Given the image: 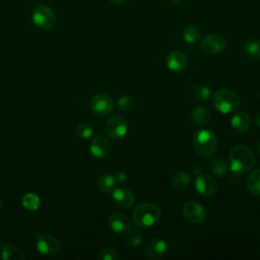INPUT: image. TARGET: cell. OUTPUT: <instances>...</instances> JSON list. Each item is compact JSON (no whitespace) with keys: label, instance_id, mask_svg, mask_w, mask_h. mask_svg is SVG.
<instances>
[{"label":"cell","instance_id":"3957f363","mask_svg":"<svg viewBox=\"0 0 260 260\" xmlns=\"http://www.w3.org/2000/svg\"><path fill=\"white\" fill-rule=\"evenodd\" d=\"M193 146L199 156L203 158L209 157L216 149L217 137L208 129L198 130L193 136Z\"/></svg>","mask_w":260,"mask_h":260},{"label":"cell","instance_id":"277c9868","mask_svg":"<svg viewBox=\"0 0 260 260\" xmlns=\"http://www.w3.org/2000/svg\"><path fill=\"white\" fill-rule=\"evenodd\" d=\"M241 100L239 94L229 88L217 90L212 99L213 107L221 114H230L235 112L240 106Z\"/></svg>","mask_w":260,"mask_h":260},{"label":"cell","instance_id":"f546056e","mask_svg":"<svg viewBox=\"0 0 260 260\" xmlns=\"http://www.w3.org/2000/svg\"><path fill=\"white\" fill-rule=\"evenodd\" d=\"M100 260H117L118 259V253L117 251L112 247H106L100 251V254L98 256Z\"/></svg>","mask_w":260,"mask_h":260},{"label":"cell","instance_id":"d590c367","mask_svg":"<svg viewBox=\"0 0 260 260\" xmlns=\"http://www.w3.org/2000/svg\"><path fill=\"white\" fill-rule=\"evenodd\" d=\"M257 150H258V152L260 153V142L257 144Z\"/></svg>","mask_w":260,"mask_h":260},{"label":"cell","instance_id":"e575fe53","mask_svg":"<svg viewBox=\"0 0 260 260\" xmlns=\"http://www.w3.org/2000/svg\"><path fill=\"white\" fill-rule=\"evenodd\" d=\"M255 124L258 126V127H260V112L256 115V117H255Z\"/></svg>","mask_w":260,"mask_h":260},{"label":"cell","instance_id":"d6a6232c","mask_svg":"<svg viewBox=\"0 0 260 260\" xmlns=\"http://www.w3.org/2000/svg\"><path fill=\"white\" fill-rule=\"evenodd\" d=\"M201 172V167L199 165H194L193 166V173L199 174Z\"/></svg>","mask_w":260,"mask_h":260},{"label":"cell","instance_id":"6da1fadb","mask_svg":"<svg viewBox=\"0 0 260 260\" xmlns=\"http://www.w3.org/2000/svg\"><path fill=\"white\" fill-rule=\"evenodd\" d=\"M255 164V154L253 150L244 144L236 145L230 151L229 167L237 175L244 174L252 169Z\"/></svg>","mask_w":260,"mask_h":260},{"label":"cell","instance_id":"ffe728a7","mask_svg":"<svg viewBox=\"0 0 260 260\" xmlns=\"http://www.w3.org/2000/svg\"><path fill=\"white\" fill-rule=\"evenodd\" d=\"M210 119V112L207 108L199 106L196 107L192 113V120L196 125H205Z\"/></svg>","mask_w":260,"mask_h":260},{"label":"cell","instance_id":"4fadbf2b","mask_svg":"<svg viewBox=\"0 0 260 260\" xmlns=\"http://www.w3.org/2000/svg\"><path fill=\"white\" fill-rule=\"evenodd\" d=\"M112 199L114 203L121 208H129L135 202L134 194L125 187H117L114 188Z\"/></svg>","mask_w":260,"mask_h":260},{"label":"cell","instance_id":"8fae6325","mask_svg":"<svg viewBox=\"0 0 260 260\" xmlns=\"http://www.w3.org/2000/svg\"><path fill=\"white\" fill-rule=\"evenodd\" d=\"M89 150L94 157L105 158L110 154L112 150L111 141L105 136H102V135L95 136L90 141Z\"/></svg>","mask_w":260,"mask_h":260},{"label":"cell","instance_id":"8992f818","mask_svg":"<svg viewBox=\"0 0 260 260\" xmlns=\"http://www.w3.org/2000/svg\"><path fill=\"white\" fill-rule=\"evenodd\" d=\"M127 130L128 125L126 119L119 115L110 117L105 124V131L107 135L114 140L122 139L127 134Z\"/></svg>","mask_w":260,"mask_h":260},{"label":"cell","instance_id":"44dd1931","mask_svg":"<svg viewBox=\"0 0 260 260\" xmlns=\"http://www.w3.org/2000/svg\"><path fill=\"white\" fill-rule=\"evenodd\" d=\"M116 184H117V182H116L114 175H110V174L102 176L98 181V187L104 193H109V192L113 191Z\"/></svg>","mask_w":260,"mask_h":260},{"label":"cell","instance_id":"52a82bcc","mask_svg":"<svg viewBox=\"0 0 260 260\" xmlns=\"http://www.w3.org/2000/svg\"><path fill=\"white\" fill-rule=\"evenodd\" d=\"M226 42L223 36L217 32H212L205 36L200 43V47L203 52L209 55H216L222 52L225 48Z\"/></svg>","mask_w":260,"mask_h":260},{"label":"cell","instance_id":"83f0119b","mask_svg":"<svg viewBox=\"0 0 260 260\" xmlns=\"http://www.w3.org/2000/svg\"><path fill=\"white\" fill-rule=\"evenodd\" d=\"M117 105H118V109L121 112L126 113V112H129L132 109V107H133V100H132V98L130 95L124 94V95L119 98Z\"/></svg>","mask_w":260,"mask_h":260},{"label":"cell","instance_id":"f35d334b","mask_svg":"<svg viewBox=\"0 0 260 260\" xmlns=\"http://www.w3.org/2000/svg\"><path fill=\"white\" fill-rule=\"evenodd\" d=\"M259 59H260V57H259Z\"/></svg>","mask_w":260,"mask_h":260},{"label":"cell","instance_id":"d4e9b609","mask_svg":"<svg viewBox=\"0 0 260 260\" xmlns=\"http://www.w3.org/2000/svg\"><path fill=\"white\" fill-rule=\"evenodd\" d=\"M22 206L27 210H37L40 206V198L35 193H26L21 199Z\"/></svg>","mask_w":260,"mask_h":260},{"label":"cell","instance_id":"2e32d148","mask_svg":"<svg viewBox=\"0 0 260 260\" xmlns=\"http://www.w3.org/2000/svg\"><path fill=\"white\" fill-rule=\"evenodd\" d=\"M108 222L110 228L116 233H126L131 226L128 217L121 212H113L110 214L108 217Z\"/></svg>","mask_w":260,"mask_h":260},{"label":"cell","instance_id":"5bb4252c","mask_svg":"<svg viewBox=\"0 0 260 260\" xmlns=\"http://www.w3.org/2000/svg\"><path fill=\"white\" fill-rule=\"evenodd\" d=\"M167 66L170 70L175 72L183 71L188 64L187 56L181 51H173L171 52L166 59Z\"/></svg>","mask_w":260,"mask_h":260},{"label":"cell","instance_id":"9a60e30c","mask_svg":"<svg viewBox=\"0 0 260 260\" xmlns=\"http://www.w3.org/2000/svg\"><path fill=\"white\" fill-rule=\"evenodd\" d=\"M167 250V243L161 239H152L144 249V255L148 259L156 260L162 257Z\"/></svg>","mask_w":260,"mask_h":260},{"label":"cell","instance_id":"ba28073f","mask_svg":"<svg viewBox=\"0 0 260 260\" xmlns=\"http://www.w3.org/2000/svg\"><path fill=\"white\" fill-rule=\"evenodd\" d=\"M37 237V250L43 255H56L61 249L59 240L51 235L36 234Z\"/></svg>","mask_w":260,"mask_h":260},{"label":"cell","instance_id":"cb8c5ba5","mask_svg":"<svg viewBox=\"0 0 260 260\" xmlns=\"http://www.w3.org/2000/svg\"><path fill=\"white\" fill-rule=\"evenodd\" d=\"M126 243L130 247H138L142 243V234L135 228L130 226V229L126 232Z\"/></svg>","mask_w":260,"mask_h":260},{"label":"cell","instance_id":"7c38bea8","mask_svg":"<svg viewBox=\"0 0 260 260\" xmlns=\"http://www.w3.org/2000/svg\"><path fill=\"white\" fill-rule=\"evenodd\" d=\"M195 188L202 196L210 197L217 191V183L209 175H199L195 181Z\"/></svg>","mask_w":260,"mask_h":260},{"label":"cell","instance_id":"1f68e13d","mask_svg":"<svg viewBox=\"0 0 260 260\" xmlns=\"http://www.w3.org/2000/svg\"><path fill=\"white\" fill-rule=\"evenodd\" d=\"M114 177L116 179V182L117 183H123L126 181L127 179V175L123 172V171H118L114 174Z\"/></svg>","mask_w":260,"mask_h":260},{"label":"cell","instance_id":"30bf717a","mask_svg":"<svg viewBox=\"0 0 260 260\" xmlns=\"http://www.w3.org/2000/svg\"><path fill=\"white\" fill-rule=\"evenodd\" d=\"M183 215L191 223H200L205 218V209L197 201H188L183 206Z\"/></svg>","mask_w":260,"mask_h":260},{"label":"cell","instance_id":"4dcf8cb0","mask_svg":"<svg viewBox=\"0 0 260 260\" xmlns=\"http://www.w3.org/2000/svg\"><path fill=\"white\" fill-rule=\"evenodd\" d=\"M193 93H194V96L197 100L205 101V100H207L210 96L211 89H210V87H208L206 85H199V86L195 87Z\"/></svg>","mask_w":260,"mask_h":260},{"label":"cell","instance_id":"74e56055","mask_svg":"<svg viewBox=\"0 0 260 260\" xmlns=\"http://www.w3.org/2000/svg\"><path fill=\"white\" fill-rule=\"evenodd\" d=\"M259 99H260V95H259Z\"/></svg>","mask_w":260,"mask_h":260},{"label":"cell","instance_id":"9c48e42d","mask_svg":"<svg viewBox=\"0 0 260 260\" xmlns=\"http://www.w3.org/2000/svg\"><path fill=\"white\" fill-rule=\"evenodd\" d=\"M89 107L95 115L107 116L113 111L114 103L108 94L98 93L91 98Z\"/></svg>","mask_w":260,"mask_h":260},{"label":"cell","instance_id":"4316f807","mask_svg":"<svg viewBox=\"0 0 260 260\" xmlns=\"http://www.w3.org/2000/svg\"><path fill=\"white\" fill-rule=\"evenodd\" d=\"M244 51L247 56L250 58H257L260 57V42L257 40H249L246 42L244 46Z\"/></svg>","mask_w":260,"mask_h":260},{"label":"cell","instance_id":"e0dca14e","mask_svg":"<svg viewBox=\"0 0 260 260\" xmlns=\"http://www.w3.org/2000/svg\"><path fill=\"white\" fill-rule=\"evenodd\" d=\"M231 125L237 132H247L251 126V118L245 112H238L232 117Z\"/></svg>","mask_w":260,"mask_h":260},{"label":"cell","instance_id":"484cf974","mask_svg":"<svg viewBox=\"0 0 260 260\" xmlns=\"http://www.w3.org/2000/svg\"><path fill=\"white\" fill-rule=\"evenodd\" d=\"M183 38L186 43L194 44L200 38V30L195 25H188L183 30Z\"/></svg>","mask_w":260,"mask_h":260},{"label":"cell","instance_id":"d6986e66","mask_svg":"<svg viewBox=\"0 0 260 260\" xmlns=\"http://www.w3.org/2000/svg\"><path fill=\"white\" fill-rule=\"evenodd\" d=\"M247 188L251 194L260 196V169L250 173L247 179Z\"/></svg>","mask_w":260,"mask_h":260},{"label":"cell","instance_id":"7a4b0ae2","mask_svg":"<svg viewBox=\"0 0 260 260\" xmlns=\"http://www.w3.org/2000/svg\"><path fill=\"white\" fill-rule=\"evenodd\" d=\"M160 218V209L153 203L137 205L132 212V220L138 228L147 229L155 224Z\"/></svg>","mask_w":260,"mask_h":260},{"label":"cell","instance_id":"603a6c76","mask_svg":"<svg viewBox=\"0 0 260 260\" xmlns=\"http://www.w3.org/2000/svg\"><path fill=\"white\" fill-rule=\"evenodd\" d=\"M190 184V176L186 172H177L172 177V185L177 189H185Z\"/></svg>","mask_w":260,"mask_h":260},{"label":"cell","instance_id":"7402d4cb","mask_svg":"<svg viewBox=\"0 0 260 260\" xmlns=\"http://www.w3.org/2000/svg\"><path fill=\"white\" fill-rule=\"evenodd\" d=\"M228 164L222 158H213L209 162V170L217 177H223L228 172Z\"/></svg>","mask_w":260,"mask_h":260},{"label":"cell","instance_id":"ac0fdd59","mask_svg":"<svg viewBox=\"0 0 260 260\" xmlns=\"http://www.w3.org/2000/svg\"><path fill=\"white\" fill-rule=\"evenodd\" d=\"M1 258L3 260H22L24 259V254L18 247L3 243L1 244Z\"/></svg>","mask_w":260,"mask_h":260},{"label":"cell","instance_id":"8d00e7d4","mask_svg":"<svg viewBox=\"0 0 260 260\" xmlns=\"http://www.w3.org/2000/svg\"><path fill=\"white\" fill-rule=\"evenodd\" d=\"M1 205H2V199H1V197H0V208H1Z\"/></svg>","mask_w":260,"mask_h":260},{"label":"cell","instance_id":"5b68a950","mask_svg":"<svg viewBox=\"0 0 260 260\" xmlns=\"http://www.w3.org/2000/svg\"><path fill=\"white\" fill-rule=\"evenodd\" d=\"M31 18L34 23L41 29H50L56 23V15L54 11L44 4H39L35 7Z\"/></svg>","mask_w":260,"mask_h":260},{"label":"cell","instance_id":"f1b7e54d","mask_svg":"<svg viewBox=\"0 0 260 260\" xmlns=\"http://www.w3.org/2000/svg\"><path fill=\"white\" fill-rule=\"evenodd\" d=\"M93 133V129L86 123H81L76 127V135L80 139H87Z\"/></svg>","mask_w":260,"mask_h":260},{"label":"cell","instance_id":"836d02e7","mask_svg":"<svg viewBox=\"0 0 260 260\" xmlns=\"http://www.w3.org/2000/svg\"><path fill=\"white\" fill-rule=\"evenodd\" d=\"M112 3H114V4H117V5H121V4H123V3H125V2H127L128 0H110Z\"/></svg>","mask_w":260,"mask_h":260}]
</instances>
